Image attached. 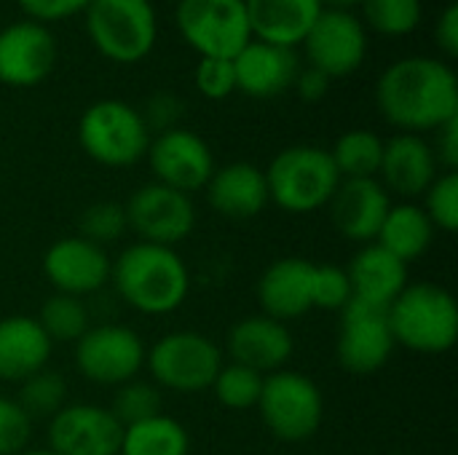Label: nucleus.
Wrapping results in <instances>:
<instances>
[{"label": "nucleus", "mask_w": 458, "mask_h": 455, "mask_svg": "<svg viewBox=\"0 0 458 455\" xmlns=\"http://www.w3.org/2000/svg\"><path fill=\"white\" fill-rule=\"evenodd\" d=\"M376 102L381 115L403 134L437 131L458 115L456 72L432 56H405L381 72Z\"/></svg>", "instance_id": "f257e3e1"}, {"label": "nucleus", "mask_w": 458, "mask_h": 455, "mask_svg": "<svg viewBox=\"0 0 458 455\" xmlns=\"http://www.w3.org/2000/svg\"><path fill=\"white\" fill-rule=\"evenodd\" d=\"M110 279L123 303L148 316L177 311L191 290V274L172 247L137 241L126 247L110 268Z\"/></svg>", "instance_id": "f03ea898"}, {"label": "nucleus", "mask_w": 458, "mask_h": 455, "mask_svg": "<svg viewBox=\"0 0 458 455\" xmlns=\"http://www.w3.org/2000/svg\"><path fill=\"white\" fill-rule=\"evenodd\" d=\"M386 314L394 346L416 354H445L456 346L458 306L440 284H408Z\"/></svg>", "instance_id": "7ed1b4c3"}, {"label": "nucleus", "mask_w": 458, "mask_h": 455, "mask_svg": "<svg viewBox=\"0 0 458 455\" xmlns=\"http://www.w3.org/2000/svg\"><path fill=\"white\" fill-rule=\"evenodd\" d=\"M263 174L268 185V201L293 215L327 206L341 185V174L330 150L317 145H293L276 153Z\"/></svg>", "instance_id": "20e7f679"}, {"label": "nucleus", "mask_w": 458, "mask_h": 455, "mask_svg": "<svg viewBox=\"0 0 458 455\" xmlns=\"http://www.w3.org/2000/svg\"><path fill=\"white\" fill-rule=\"evenodd\" d=\"M86 29L102 56L115 64L142 62L158 38V21L150 0H91Z\"/></svg>", "instance_id": "39448f33"}, {"label": "nucleus", "mask_w": 458, "mask_h": 455, "mask_svg": "<svg viewBox=\"0 0 458 455\" xmlns=\"http://www.w3.org/2000/svg\"><path fill=\"white\" fill-rule=\"evenodd\" d=\"M83 153L102 166H131L150 145V131L142 115L121 99H99L86 107L78 123Z\"/></svg>", "instance_id": "423d86ee"}, {"label": "nucleus", "mask_w": 458, "mask_h": 455, "mask_svg": "<svg viewBox=\"0 0 458 455\" xmlns=\"http://www.w3.org/2000/svg\"><path fill=\"white\" fill-rule=\"evenodd\" d=\"M260 418L266 429L282 442L311 440L325 416V402L319 386L295 370H279L266 375L258 400Z\"/></svg>", "instance_id": "0eeeda50"}, {"label": "nucleus", "mask_w": 458, "mask_h": 455, "mask_svg": "<svg viewBox=\"0 0 458 455\" xmlns=\"http://www.w3.org/2000/svg\"><path fill=\"white\" fill-rule=\"evenodd\" d=\"M145 365L161 389L199 394L212 389V381L223 367V354L212 338L180 330L156 341L145 354Z\"/></svg>", "instance_id": "6e6552de"}, {"label": "nucleus", "mask_w": 458, "mask_h": 455, "mask_svg": "<svg viewBox=\"0 0 458 455\" xmlns=\"http://www.w3.org/2000/svg\"><path fill=\"white\" fill-rule=\"evenodd\" d=\"M177 29L201 56L233 59L250 40V19L244 0H180Z\"/></svg>", "instance_id": "1a4fd4ad"}, {"label": "nucleus", "mask_w": 458, "mask_h": 455, "mask_svg": "<svg viewBox=\"0 0 458 455\" xmlns=\"http://www.w3.org/2000/svg\"><path fill=\"white\" fill-rule=\"evenodd\" d=\"M142 338L121 324L89 327L75 341V367L78 373L99 386H121L134 381L145 365Z\"/></svg>", "instance_id": "9d476101"}, {"label": "nucleus", "mask_w": 458, "mask_h": 455, "mask_svg": "<svg viewBox=\"0 0 458 455\" xmlns=\"http://www.w3.org/2000/svg\"><path fill=\"white\" fill-rule=\"evenodd\" d=\"M123 212L126 228H131L145 244L174 249V244L185 241L196 228V206L191 196L161 182H150L134 190Z\"/></svg>", "instance_id": "9b49d317"}, {"label": "nucleus", "mask_w": 458, "mask_h": 455, "mask_svg": "<svg viewBox=\"0 0 458 455\" xmlns=\"http://www.w3.org/2000/svg\"><path fill=\"white\" fill-rule=\"evenodd\" d=\"M394 351L386 308L349 300L341 311L338 362L352 375L378 373Z\"/></svg>", "instance_id": "f8f14e48"}, {"label": "nucleus", "mask_w": 458, "mask_h": 455, "mask_svg": "<svg viewBox=\"0 0 458 455\" xmlns=\"http://www.w3.org/2000/svg\"><path fill=\"white\" fill-rule=\"evenodd\" d=\"M309 67H317L330 80L360 70L368 54L365 24L344 8H322L303 40Z\"/></svg>", "instance_id": "ddd939ff"}, {"label": "nucleus", "mask_w": 458, "mask_h": 455, "mask_svg": "<svg viewBox=\"0 0 458 455\" xmlns=\"http://www.w3.org/2000/svg\"><path fill=\"white\" fill-rule=\"evenodd\" d=\"M145 156L150 161L156 182L188 196L207 188L215 172V158L209 145L196 131L180 126L161 131L156 139H150Z\"/></svg>", "instance_id": "4468645a"}, {"label": "nucleus", "mask_w": 458, "mask_h": 455, "mask_svg": "<svg viewBox=\"0 0 458 455\" xmlns=\"http://www.w3.org/2000/svg\"><path fill=\"white\" fill-rule=\"evenodd\" d=\"M56 64V40L46 24L24 19L0 29V83L30 88L43 83Z\"/></svg>", "instance_id": "2eb2a0df"}, {"label": "nucleus", "mask_w": 458, "mask_h": 455, "mask_svg": "<svg viewBox=\"0 0 458 455\" xmlns=\"http://www.w3.org/2000/svg\"><path fill=\"white\" fill-rule=\"evenodd\" d=\"M123 426L107 408L64 405L48 426V451L56 455H118Z\"/></svg>", "instance_id": "dca6fc26"}, {"label": "nucleus", "mask_w": 458, "mask_h": 455, "mask_svg": "<svg viewBox=\"0 0 458 455\" xmlns=\"http://www.w3.org/2000/svg\"><path fill=\"white\" fill-rule=\"evenodd\" d=\"M110 268L107 252L81 236L54 241L43 255V276L56 292L72 298L102 290L110 282Z\"/></svg>", "instance_id": "f3484780"}, {"label": "nucleus", "mask_w": 458, "mask_h": 455, "mask_svg": "<svg viewBox=\"0 0 458 455\" xmlns=\"http://www.w3.org/2000/svg\"><path fill=\"white\" fill-rule=\"evenodd\" d=\"M327 206L341 236L357 244H373L392 209V198L376 177L341 180Z\"/></svg>", "instance_id": "a211bd4d"}, {"label": "nucleus", "mask_w": 458, "mask_h": 455, "mask_svg": "<svg viewBox=\"0 0 458 455\" xmlns=\"http://www.w3.org/2000/svg\"><path fill=\"white\" fill-rule=\"evenodd\" d=\"M228 351L236 365H244L260 375H271L284 370V365L293 359L295 341L284 322L258 314L233 324L228 335Z\"/></svg>", "instance_id": "6ab92c4d"}, {"label": "nucleus", "mask_w": 458, "mask_h": 455, "mask_svg": "<svg viewBox=\"0 0 458 455\" xmlns=\"http://www.w3.org/2000/svg\"><path fill=\"white\" fill-rule=\"evenodd\" d=\"M298 70L301 64L293 48L255 38L233 56L236 88L255 99H268L287 91L295 83Z\"/></svg>", "instance_id": "aec40b11"}, {"label": "nucleus", "mask_w": 458, "mask_h": 455, "mask_svg": "<svg viewBox=\"0 0 458 455\" xmlns=\"http://www.w3.org/2000/svg\"><path fill=\"white\" fill-rule=\"evenodd\" d=\"M378 174L384 177L386 193H397L403 198L424 196L437 180V156L419 134H397L384 142Z\"/></svg>", "instance_id": "412c9836"}, {"label": "nucleus", "mask_w": 458, "mask_h": 455, "mask_svg": "<svg viewBox=\"0 0 458 455\" xmlns=\"http://www.w3.org/2000/svg\"><path fill=\"white\" fill-rule=\"evenodd\" d=\"M311 271L303 257H282L271 263L258 282V303L266 316L290 322L311 311Z\"/></svg>", "instance_id": "4be33fe9"}, {"label": "nucleus", "mask_w": 458, "mask_h": 455, "mask_svg": "<svg viewBox=\"0 0 458 455\" xmlns=\"http://www.w3.org/2000/svg\"><path fill=\"white\" fill-rule=\"evenodd\" d=\"M209 206L228 220H252L268 204V185L263 169L247 161H233L215 169L207 182Z\"/></svg>", "instance_id": "5701e85b"}, {"label": "nucleus", "mask_w": 458, "mask_h": 455, "mask_svg": "<svg viewBox=\"0 0 458 455\" xmlns=\"http://www.w3.org/2000/svg\"><path fill=\"white\" fill-rule=\"evenodd\" d=\"M352 282V300L389 308L408 287V265L386 252L381 244H365L346 268Z\"/></svg>", "instance_id": "b1692460"}, {"label": "nucleus", "mask_w": 458, "mask_h": 455, "mask_svg": "<svg viewBox=\"0 0 458 455\" xmlns=\"http://www.w3.org/2000/svg\"><path fill=\"white\" fill-rule=\"evenodd\" d=\"M255 40L295 48L322 13V0H244Z\"/></svg>", "instance_id": "393cba45"}, {"label": "nucleus", "mask_w": 458, "mask_h": 455, "mask_svg": "<svg viewBox=\"0 0 458 455\" xmlns=\"http://www.w3.org/2000/svg\"><path fill=\"white\" fill-rule=\"evenodd\" d=\"M51 341L32 316L0 319V381L21 383L51 359Z\"/></svg>", "instance_id": "a878e982"}, {"label": "nucleus", "mask_w": 458, "mask_h": 455, "mask_svg": "<svg viewBox=\"0 0 458 455\" xmlns=\"http://www.w3.org/2000/svg\"><path fill=\"white\" fill-rule=\"evenodd\" d=\"M386 252H392L394 257H400L405 265L419 260L435 239V225L427 217L424 206L416 204H392L389 215L384 217V225L376 236Z\"/></svg>", "instance_id": "bb28decb"}, {"label": "nucleus", "mask_w": 458, "mask_h": 455, "mask_svg": "<svg viewBox=\"0 0 458 455\" xmlns=\"http://www.w3.org/2000/svg\"><path fill=\"white\" fill-rule=\"evenodd\" d=\"M188 429L180 421L161 413L148 421L123 426L118 455H188Z\"/></svg>", "instance_id": "cd10ccee"}, {"label": "nucleus", "mask_w": 458, "mask_h": 455, "mask_svg": "<svg viewBox=\"0 0 458 455\" xmlns=\"http://www.w3.org/2000/svg\"><path fill=\"white\" fill-rule=\"evenodd\" d=\"M330 156L341 180H368L381 169L384 139L368 129H352L338 137Z\"/></svg>", "instance_id": "c85d7f7f"}, {"label": "nucleus", "mask_w": 458, "mask_h": 455, "mask_svg": "<svg viewBox=\"0 0 458 455\" xmlns=\"http://www.w3.org/2000/svg\"><path fill=\"white\" fill-rule=\"evenodd\" d=\"M38 324L51 343H75L89 330V311L81 298L56 292L40 306Z\"/></svg>", "instance_id": "c756f323"}, {"label": "nucleus", "mask_w": 458, "mask_h": 455, "mask_svg": "<svg viewBox=\"0 0 458 455\" xmlns=\"http://www.w3.org/2000/svg\"><path fill=\"white\" fill-rule=\"evenodd\" d=\"M67 400V383L54 370H38L35 375L24 378L19 383V408L32 418H54Z\"/></svg>", "instance_id": "7c9ffc66"}, {"label": "nucleus", "mask_w": 458, "mask_h": 455, "mask_svg": "<svg viewBox=\"0 0 458 455\" xmlns=\"http://www.w3.org/2000/svg\"><path fill=\"white\" fill-rule=\"evenodd\" d=\"M263 381H266V375L231 362V365L220 367V373L215 375L212 392H215L217 402L228 410H252V408H258Z\"/></svg>", "instance_id": "2f4dec72"}, {"label": "nucleus", "mask_w": 458, "mask_h": 455, "mask_svg": "<svg viewBox=\"0 0 458 455\" xmlns=\"http://www.w3.org/2000/svg\"><path fill=\"white\" fill-rule=\"evenodd\" d=\"M365 21L384 38H405L421 21V0H362Z\"/></svg>", "instance_id": "473e14b6"}, {"label": "nucleus", "mask_w": 458, "mask_h": 455, "mask_svg": "<svg viewBox=\"0 0 458 455\" xmlns=\"http://www.w3.org/2000/svg\"><path fill=\"white\" fill-rule=\"evenodd\" d=\"M161 392L158 386L148 383V381H126L118 386L115 397H113V405L107 408L115 421L121 426H131V424H140V421H148L153 416H161Z\"/></svg>", "instance_id": "72a5a7b5"}, {"label": "nucleus", "mask_w": 458, "mask_h": 455, "mask_svg": "<svg viewBox=\"0 0 458 455\" xmlns=\"http://www.w3.org/2000/svg\"><path fill=\"white\" fill-rule=\"evenodd\" d=\"M78 231H81V239L105 249L107 244H113L123 236L126 212L115 201H97L83 209V215L78 220Z\"/></svg>", "instance_id": "f704fd0d"}, {"label": "nucleus", "mask_w": 458, "mask_h": 455, "mask_svg": "<svg viewBox=\"0 0 458 455\" xmlns=\"http://www.w3.org/2000/svg\"><path fill=\"white\" fill-rule=\"evenodd\" d=\"M352 300V282L341 265H317L311 271V308L344 311Z\"/></svg>", "instance_id": "c9c22d12"}, {"label": "nucleus", "mask_w": 458, "mask_h": 455, "mask_svg": "<svg viewBox=\"0 0 458 455\" xmlns=\"http://www.w3.org/2000/svg\"><path fill=\"white\" fill-rule=\"evenodd\" d=\"M427 217L432 220L435 228L454 233L458 228V174L445 172L437 174V180L427 188Z\"/></svg>", "instance_id": "e433bc0d"}, {"label": "nucleus", "mask_w": 458, "mask_h": 455, "mask_svg": "<svg viewBox=\"0 0 458 455\" xmlns=\"http://www.w3.org/2000/svg\"><path fill=\"white\" fill-rule=\"evenodd\" d=\"M196 88L207 99H225L236 91V72H233V59H215V56H201L193 72Z\"/></svg>", "instance_id": "4c0bfd02"}, {"label": "nucleus", "mask_w": 458, "mask_h": 455, "mask_svg": "<svg viewBox=\"0 0 458 455\" xmlns=\"http://www.w3.org/2000/svg\"><path fill=\"white\" fill-rule=\"evenodd\" d=\"M32 434L30 416L16 400L0 397V455H19L27 451Z\"/></svg>", "instance_id": "58836bf2"}, {"label": "nucleus", "mask_w": 458, "mask_h": 455, "mask_svg": "<svg viewBox=\"0 0 458 455\" xmlns=\"http://www.w3.org/2000/svg\"><path fill=\"white\" fill-rule=\"evenodd\" d=\"M16 3L32 21L48 24V21H62V19H70L72 13L86 11L91 0H16Z\"/></svg>", "instance_id": "ea45409f"}, {"label": "nucleus", "mask_w": 458, "mask_h": 455, "mask_svg": "<svg viewBox=\"0 0 458 455\" xmlns=\"http://www.w3.org/2000/svg\"><path fill=\"white\" fill-rule=\"evenodd\" d=\"M140 115H142L148 131H150V129L169 131V129H174L177 118L182 115V102H180L174 94L161 91V94H153V97H150L145 113H140Z\"/></svg>", "instance_id": "a19ab883"}, {"label": "nucleus", "mask_w": 458, "mask_h": 455, "mask_svg": "<svg viewBox=\"0 0 458 455\" xmlns=\"http://www.w3.org/2000/svg\"><path fill=\"white\" fill-rule=\"evenodd\" d=\"M435 40L440 46V51L445 56H458V5L451 3L445 5V11L440 13L437 19V27H435Z\"/></svg>", "instance_id": "79ce46f5"}, {"label": "nucleus", "mask_w": 458, "mask_h": 455, "mask_svg": "<svg viewBox=\"0 0 458 455\" xmlns=\"http://www.w3.org/2000/svg\"><path fill=\"white\" fill-rule=\"evenodd\" d=\"M293 86L303 102H319L330 88V78L325 72H319L317 67H306V70H298Z\"/></svg>", "instance_id": "37998d69"}, {"label": "nucleus", "mask_w": 458, "mask_h": 455, "mask_svg": "<svg viewBox=\"0 0 458 455\" xmlns=\"http://www.w3.org/2000/svg\"><path fill=\"white\" fill-rule=\"evenodd\" d=\"M435 156H437V161L445 164L448 172L458 169V115L437 129V153Z\"/></svg>", "instance_id": "c03bdc74"}, {"label": "nucleus", "mask_w": 458, "mask_h": 455, "mask_svg": "<svg viewBox=\"0 0 458 455\" xmlns=\"http://www.w3.org/2000/svg\"><path fill=\"white\" fill-rule=\"evenodd\" d=\"M354 3H362V0H322V5H333V8H344V11Z\"/></svg>", "instance_id": "a18cd8bd"}, {"label": "nucleus", "mask_w": 458, "mask_h": 455, "mask_svg": "<svg viewBox=\"0 0 458 455\" xmlns=\"http://www.w3.org/2000/svg\"><path fill=\"white\" fill-rule=\"evenodd\" d=\"M19 455H56V453H51V451H24V453H19Z\"/></svg>", "instance_id": "49530a36"}]
</instances>
